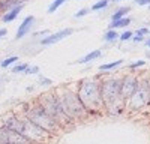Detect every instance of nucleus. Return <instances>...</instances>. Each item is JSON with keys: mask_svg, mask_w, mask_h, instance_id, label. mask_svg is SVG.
Here are the masks:
<instances>
[{"mask_svg": "<svg viewBox=\"0 0 150 144\" xmlns=\"http://www.w3.org/2000/svg\"><path fill=\"white\" fill-rule=\"evenodd\" d=\"M78 98L84 108H92V110H99L102 105V96H101V86H98L95 81H83L78 90Z\"/></svg>", "mask_w": 150, "mask_h": 144, "instance_id": "obj_1", "label": "nucleus"}, {"mask_svg": "<svg viewBox=\"0 0 150 144\" xmlns=\"http://www.w3.org/2000/svg\"><path fill=\"white\" fill-rule=\"evenodd\" d=\"M59 102H60V107L63 113L68 116V117H77V116H81L84 113V105L81 104L78 95H75L69 90H66L62 96H59Z\"/></svg>", "mask_w": 150, "mask_h": 144, "instance_id": "obj_2", "label": "nucleus"}, {"mask_svg": "<svg viewBox=\"0 0 150 144\" xmlns=\"http://www.w3.org/2000/svg\"><path fill=\"white\" fill-rule=\"evenodd\" d=\"M29 120L32 123H35L36 126H39L45 132H53L57 128V122L44 110L41 105L39 107H33L32 110L29 111Z\"/></svg>", "mask_w": 150, "mask_h": 144, "instance_id": "obj_3", "label": "nucleus"}, {"mask_svg": "<svg viewBox=\"0 0 150 144\" xmlns=\"http://www.w3.org/2000/svg\"><path fill=\"white\" fill-rule=\"evenodd\" d=\"M149 96H150V83L149 81L138 83V87L129 98V108H132V110L143 108L149 102Z\"/></svg>", "mask_w": 150, "mask_h": 144, "instance_id": "obj_4", "label": "nucleus"}, {"mask_svg": "<svg viewBox=\"0 0 150 144\" xmlns=\"http://www.w3.org/2000/svg\"><path fill=\"white\" fill-rule=\"evenodd\" d=\"M101 96L102 101L108 105H114L120 98V81L110 80L101 86Z\"/></svg>", "mask_w": 150, "mask_h": 144, "instance_id": "obj_5", "label": "nucleus"}, {"mask_svg": "<svg viewBox=\"0 0 150 144\" xmlns=\"http://www.w3.org/2000/svg\"><path fill=\"white\" fill-rule=\"evenodd\" d=\"M44 110L51 116L56 122L57 120H60L62 117H65L66 114L63 113V110H62V107H60V102H59V98H56L54 95H48L47 98L44 99L42 105H41ZM68 117V116H66Z\"/></svg>", "mask_w": 150, "mask_h": 144, "instance_id": "obj_6", "label": "nucleus"}, {"mask_svg": "<svg viewBox=\"0 0 150 144\" xmlns=\"http://www.w3.org/2000/svg\"><path fill=\"white\" fill-rule=\"evenodd\" d=\"M47 132L42 131L39 126H36L35 123H32L30 120H23V135L26 137L30 143L32 141H42Z\"/></svg>", "mask_w": 150, "mask_h": 144, "instance_id": "obj_7", "label": "nucleus"}, {"mask_svg": "<svg viewBox=\"0 0 150 144\" xmlns=\"http://www.w3.org/2000/svg\"><path fill=\"white\" fill-rule=\"evenodd\" d=\"M0 144H30V141L23 134L2 128L0 129Z\"/></svg>", "mask_w": 150, "mask_h": 144, "instance_id": "obj_8", "label": "nucleus"}, {"mask_svg": "<svg viewBox=\"0 0 150 144\" xmlns=\"http://www.w3.org/2000/svg\"><path fill=\"white\" fill-rule=\"evenodd\" d=\"M137 87H138V80H135L134 77H126L120 83V98L129 99L137 90Z\"/></svg>", "mask_w": 150, "mask_h": 144, "instance_id": "obj_9", "label": "nucleus"}, {"mask_svg": "<svg viewBox=\"0 0 150 144\" xmlns=\"http://www.w3.org/2000/svg\"><path fill=\"white\" fill-rule=\"evenodd\" d=\"M69 35H72V29H65V30H60L51 36H48V38L42 39V45H53V44H57L59 41L68 38Z\"/></svg>", "mask_w": 150, "mask_h": 144, "instance_id": "obj_10", "label": "nucleus"}, {"mask_svg": "<svg viewBox=\"0 0 150 144\" xmlns=\"http://www.w3.org/2000/svg\"><path fill=\"white\" fill-rule=\"evenodd\" d=\"M33 21H35V17H26L24 18V21L20 24V27H18V30H17V39H21L24 35H27L29 32H30V29H32V26H33Z\"/></svg>", "mask_w": 150, "mask_h": 144, "instance_id": "obj_11", "label": "nucleus"}, {"mask_svg": "<svg viewBox=\"0 0 150 144\" xmlns=\"http://www.w3.org/2000/svg\"><path fill=\"white\" fill-rule=\"evenodd\" d=\"M3 128H6L9 131H14V132H18V134H23V120H18L17 117L5 119V126Z\"/></svg>", "mask_w": 150, "mask_h": 144, "instance_id": "obj_12", "label": "nucleus"}, {"mask_svg": "<svg viewBox=\"0 0 150 144\" xmlns=\"http://www.w3.org/2000/svg\"><path fill=\"white\" fill-rule=\"evenodd\" d=\"M21 9H23V5H20V6H15V8H12L11 11H8V12H6V15L3 17V21H5V23L14 21V20L18 17V14L21 12Z\"/></svg>", "mask_w": 150, "mask_h": 144, "instance_id": "obj_13", "label": "nucleus"}, {"mask_svg": "<svg viewBox=\"0 0 150 144\" xmlns=\"http://www.w3.org/2000/svg\"><path fill=\"white\" fill-rule=\"evenodd\" d=\"M101 50H95V51H92V53H89L86 57H83L81 60H80V63H89L90 60H93V59H98V57H101Z\"/></svg>", "mask_w": 150, "mask_h": 144, "instance_id": "obj_14", "label": "nucleus"}, {"mask_svg": "<svg viewBox=\"0 0 150 144\" xmlns=\"http://www.w3.org/2000/svg\"><path fill=\"white\" fill-rule=\"evenodd\" d=\"M20 5H23L21 2H20V0H8V2H6V0H5V2H2V3H0V9H12V8H15V6H20Z\"/></svg>", "mask_w": 150, "mask_h": 144, "instance_id": "obj_15", "label": "nucleus"}, {"mask_svg": "<svg viewBox=\"0 0 150 144\" xmlns=\"http://www.w3.org/2000/svg\"><path fill=\"white\" fill-rule=\"evenodd\" d=\"M131 23L129 18H122V20H117V21H112V24H110V30H114L117 27H123V26H128Z\"/></svg>", "mask_w": 150, "mask_h": 144, "instance_id": "obj_16", "label": "nucleus"}, {"mask_svg": "<svg viewBox=\"0 0 150 144\" xmlns=\"http://www.w3.org/2000/svg\"><path fill=\"white\" fill-rule=\"evenodd\" d=\"M123 62L122 60H116V62H112V63H107V65H101V71H110V69H114V68H117V66H120Z\"/></svg>", "mask_w": 150, "mask_h": 144, "instance_id": "obj_17", "label": "nucleus"}, {"mask_svg": "<svg viewBox=\"0 0 150 144\" xmlns=\"http://www.w3.org/2000/svg\"><path fill=\"white\" fill-rule=\"evenodd\" d=\"M129 11V8H122V9H119L114 15H112V21H117V20H122L123 18V15L126 14V12Z\"/></svg>", "mask_w": 150, "mask_h": 144, "instance_id": "obj_18", "label": "nucleus"}, {"mask_svg": "<svg viewBox=\"0 0 150 144\" xmlns=\"http://www.w3.org/2000/svg\"><path fill=\"white\" fill-rule=\"evenodd\" d=\"M66 2V0H54V2L51 3V5H50V8H48V12H50V14H53V12L59 8V6H62V5H63Z\"/></svg>", "mask_w": 150, "mask_h": 144, "instance_id": "obj_19", "label": "nucleus"}, {"mask_svg": "<svg viewBox=\"0 0 150 144\" xmlns=\"http://www.w3.org/2000/svg\"><path fill=\"white\" fill-rule=\"evenodd\" d=\"M117 36H119V35L116 33V30H108V32L105 33V41H114Z\"/></svg>", "mask_w": 150, "mask_h": 144, "instance_id": "obj_20", "label": "nucleus"}, {"mask_svg": "<svg viewBox=\"0 0 150 144\" xmlns=\"http://www.w3.org/2000/svg\"><path fill=\"white\" fill-rule=\"evenodd\" d=\"M17 60H18V57H8L6 60H3V62H2V68H8L9 65L15 63Z\"/></svg>", "mask_w": 150, "mask_h": 144, "instance_id": "obj_21", "label": "nucleus"}, {"mask_svg": "<svg viewBox=\"0 0 150 144\" xmlns=\"http://www.w3.org/2000/svg\"><path fill=\"white\" fill-rule=\"evenodd\" d=\"M108 5V0H101V2H98V3H95L93 5V11H98V9H102V8H105Z\"/></svg>", "mask_w": 150, "mask_h": 144, "instance_id": "obj_22", "label": "nucleus"}, {"mask_svg": "<svg viewBox=\"0 0 150 144\" xmlns=\"http://www.w3.org/2000/svg\"><path fill=\"white\" fill-rule=\"evenodd\" d=\"M26 69H27V65H18V66H15L14 69H12V72L18 74V72H23V71H26Z\"/></svg>", "mask_w": 150, "mask_h": 144, "instance_id": "obj_23", "label": "nucleus"}, {"mask_svg": "<svg viewBox=\"0 0 150 144\" xmlns=\"http://www.w3.org/2000/svg\"><path fill=\"white\" fill-rule=\"evenodd\" d=\"M26 71H27L26 74H36V72L39 71V68H38V66H32V68H27Z\"/></svg>", "mask_w": 150, "mask_h": 144, "instance_id": "obj_24", "label": "nucleus"}, {"mask_svg": "<svg viewBox=\"0 0 150 144\" xmlns=\"http://www.w3.org/2000/svg\"><path fill=\"white\" fill-rule=\"evenodd\" d=\"M131 36H132V33H131V32H125V33L120 36V39H122V41H128V39L131 38Z\"/></svg>", "mask_w": 150, "mask_h": 144, "instance_id": "obj_25", "label": "nucleus"}, {"mask_svg": "<svg viewBox=\"0 0 150 144\" xmlns=\"http://www.w3.org/2000/svg\"><path fill=\"white\" fill-rule=\"evenodd\" d=\"M87 12H89V11H87V9H81L80 12H77V14H75V18H80V17H83V15H86V14H87Z\"/></svg>", "mask_w": 150, "mask_h": 144, "instance_id": "obj_26", "label": "nucleus"}, {"mask_svg": "<svg viewBox=\"0 0 150 144\" xmlns=\"http://www.w3.org/2000/svg\"><path fill=\"white\" fill-rule=\"evenodd\" d=\"M144 65V60H140V62H135V63H132L131 65V68L134 69V68H138V66H143Z\"/></svg>", "mask_w": 150, "mask_h": 144, "instance_id": "obj_27", "label": "nucleus"}, {"mask_svg": "<svg viewBox=\"0 0 150 144\" xmlns=\"http://www.w3.org/2000/svg\"><path fill=\"white\" fill-rule=\"evenodd\" d=\"M135 2L138 3V5H141V6L143 5H150V0H135Z\"/></svg>", "mask_w": 150, "mask_h": 144, "instance_id": "obj_28", "label": "nucleus"}, {"mask_svg": "<svg viewBox=\"0 0 150 144\" xmlns=\"http://www.w3.org/2000/svg\"><path fill=\"white\" fill-rule=\"evenodd\" d=\"M134 41H137V42H140V41H143V36H141V33H137V36L134 38Z\"/></svg>", "mask_w": 150, "mask_h": 144, "instance_id": "obj_29", "label": "nucleus"}, {"mask_svg": "<svg viewBox=\"0 0 150 144\" xmlns=\"http://www.w3.org/2000/svg\"><path fill=\"white\" fill-rule=\"evenodd\" d=\"M8 33V30L6 29H0V38H2V36H5Z\"/></svg>", "mask_w": 150, "mask_h": 144, "instance_id": "obj_30", "label": "nucleus"}, {"mask_svg": "<svg viewBox=\"0 0 150 144\" xmlns=\"http://www.w3.org/2000/svg\"><path fill=\"white\" fill-rule=\"evenodd\" d=\"M147 45H149V47H150V41H149V42H147Z\"/></svg>", "mask_w": 150, "mask_h": 144, "instance_id": "obj_31", "label": "nucleus"}, {"mask_svg": "<svg viewBox=\"0 0 150 144\" xmlns=\"http://www.w3.org/2000/svg\"><path fill=\"white\" fill-rule=\"evenodd\" d=\"M149 102H150V96H149Z\"/></svg>", "mask_w": 150, "mask_h": 144, "instance_id": "obj_32", "label": "nucleus"}, {"mask_svg": "<svg viewBox=\"0 0 150 144\" xmlns=\"http://www.w3.org/2000/svg\"><path fill=\"white\" fill-rule=\"evenodd\" d=\"M114 2H119V0H114Z\"/></svg>", "mask_w": 150, "mask_h": 144, "instance_id": "obj_33", "label": "nucleus"}]
</instances>
